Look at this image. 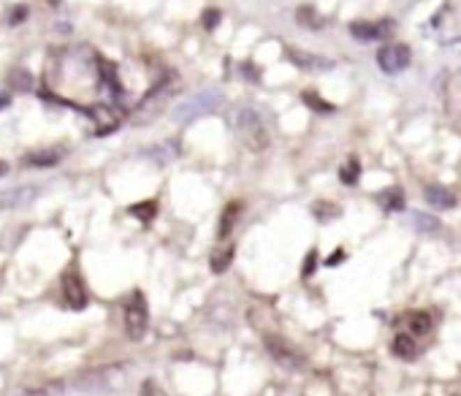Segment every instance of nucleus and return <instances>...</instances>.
I'll use <instances>...</instances> for the list:
<instances>
[{"mask_svg":"<svg viewBox=\"0 0 461 396\" xmlns=\"http://www.w3.org/2000/svg\"><path fill=\"white\" fill-rule=\"evenodd\" d=\"M236 130H239V139L247 149L264 152L269 147V130L255 109H242L236 114Z\"/></svg>","mask_w":461,"mask_h":396,"instance_id":"f257e3e1","label":"nucleus"},{"mask_svg":"<svg viewBox=\"0 0 461 396\" xmlns=\"http://www.w3.org/2000/svg\"><path fill=\"white\" fill-rule=\"evenodd\" d=\"M264 342H266V350L271 353V358H274L280 367H285V370H291V372H298V370H304V367H307L304 353L293 345V342H288L285 337L266 334V337H264Z\"/></svg>","mask_w":461,"mask_h":396,"instance_id":"f03ea898","label":"nucleus"},{"mask_svg":"<svg viewBox=\"0 0 461 396\" xmlns=\"http://www.w3.org/2000/svg\"><path fill=\"white\" fill-rule=\"evenodd\" d=\"M171 90H174V76H166L160 84H155L149 93H146V98L139 103V109H136V123L142 125L146 120H152V117H158V112L166 106V100L171 98Z\"/></svg>","mask_w":461,"mask_h":396,"instance_id":"7ed1b4c3","label":"nucleus"},{"mask_svg":"<svg viewBox=\"0 0 461 396\" xmlns=\"http://www.w3.org/2000/svg\"><path fill=\"white\" fill-rule=\"evenodd\" d=\"M146 323H149V312H146L144 294L136 291L125 304V331L130 340H142L146 334Z\"/></svg>","mask_w":461,"mask_h":396,"instance_id":"20e7f679","label":"nucleus"},{"mask_svg":"<svg viewBox=\"0 0 461 396\" xmlns=\"http://www.w3.org/2000/svg\"><path fill=\"white\" fill-rule=\"evenodd\" d=\"M410 60H413V52H410V47H405V44H388V47L377 50V66H380L386 74H399V71H405V68L410 66Z\"/></svg>","mask_w":461,"mask_h":396,"instance_id":"39448f33","label":"nucleus"},{"mask_svg":"<svg viewBox=\"0 0 461 396\" xmlns=\"http://www.w3.org/2000/svg\"><path fill=\"white\" fill-rule=\"evenodd\" d=\"M63 294L71 310H84L87 307V288H84V280L79 277L76 269L63 274Z\"/></svg>","mask_w":461,"mask_h":396,"instance_id":"423d86ee","label":"nucleus"},{"mask_svg":"<svg viewBox=\"0 0 461 396\" xmlns=\"http://www.w3.org/2000/svg\"><path fill=\"white\" fill-rule=\"evenodd\" d=\"M350 33L358 38V41H380V38H388L393 33V22H353Z\"/></svg>","mask_w":461,"mask_h":396,"instance_id":"0eeeda50","label":"nucleus"},{"mask_svg":"<svg viewBox=\"0 0 461 396\" xmlns=\"http://www.w3.org/2000/svg\"><path fill=\"white\" fill-rule=\"evenodd\" d=\"M218 103H220L218 93H204L201 98H190L188 103H182L179 112H176V117H179V120H190V117H195V114H206V112H212Z\"/></svg>","mask_w":461,"mask_h":396,"instance_id":"6e6552de","label":"nucleus"},{"mask_svg":"<svg viewBox=\"0 0 461 396\" xmlns=\"http://www.w3.org/2000/svg\"><path fill=\"white\" fill-rule=\"evenodd\" d=\"M423 196H426V201H429L434 209H453V206H456V196H453L448 188H439V185H429V188L423 190Z\"/></svg>","mask_w":461,"mask_h":396,"instance_id":"1a4fd4ad","label":"nucleus"},{"mask_svg":"<svg viewBox=\"0 0 461 396\" xmlns=\"http://www.w3.org/2000/svg\"><path fill=\"white\" fill-rule=\"evenodd\" d=\"M239 215H242V201H231V204L225 206L222 218H220V228H218L220 239H228V234L234 231V225H236V220H239Z\"/></svg>","mask_w":461,"mask_h":396,"instance_id":"9d476101","label":"nucleus"},{"mask_svg":"<svg viewBox=\"0 0 461 396\" xmlns=\"http://www.w3.org/2000/svg\"><path fill=\"white\" fill-rule=\"evenodd\" d=\"M391 350H393V356H399V358H405V361H415L418 353H421L418 345H415L413 334H396V340H393Z\"/></svg>","mask_w":461,"mask_h":396,"instance_id":"9b49d317","label":"nucleus"},{"mask_svg":"<svg viewBox=\"0 0 461 396\" xmlns=\"http://www.w3.org/2000/svg\"><path fill=\"white\" fill-rule=\"evenodd\" d=\"M231 261H234V245L231 242H225L220 250L212 252V261H209V266H212V272L215 274H222L228 266H231Z\"/></svg>","mask_w":461,"mask_h":396,"instance_id":"f8f14e48","label":"nucleus"},{"mask_svg":"<svg viewBox=\"0 0 461 396\" xmlns=\"http://www.w3.org/2000/svg\"><path fill=\"white\" fill-rule=\"evenodd\" d=\"M407 328H410V334H413V337H426V334L432 331V318H429L426 312L415 310V312L407 315Z\"/></svg>","mask_w":461,"mask_h":396,"instance_id":"ddd939ff","label":"nucleus"},{"mask_svg":"<svg viewBox=\"0 0 461 396\" xmlns=\"http://www.w3.org/2000/svg\"><path fill=\"white\" fill-rule=\"evenodd\" d=\"M128 212H130L133 218H139L142 223H149V220H155V215H158V201H155V198H146L142 204H133Z\"/></svg>","mask_w":461,"mask_h":396,"instance_id":"4468645a","label":"nucleus"},{"mask_svg":"<svg viewBox=\"0 0 461 396\" xmlns=\"http://www.w3.org/2000/svg\"><path fill=\"white\" fill-rule=\"evenodd\" d=\"M380 204H383V209H388V212H402V209H405V193H402L399 188H388V190L380 193Z\"/></svg>","mask_w":461,"mask_h":396,"instance_id":"2eb2a0df","label":"nucleus"},{"mask_svg":"<svg viewBox=\"0 0 461 396\" xmlns=\"http://www.w3.org/2000/svg\"><path fill=\"white\" fill-rule=\"evenodd\" d=\"M60 149H47V152H33L30 158H27V163L30 166H54L57 160H60Z\"/></svg>","mask_w":461,"mask_h":396,"instance_id":"dca6fc26","label":"nucleus"},{"mask_svg":"<svg viewBox=\"0 0 461 396\" xmlns=\"http://www.w3.org/2000/svg\"><path fill=\"white\" fill-rule=\"evenodd\" d=\"M301 100L310 106V109H315V112H323V114H331L334 112V103H328V100H323L320 96H317L315 90H307L304 96H301Z\"/></svg>","mask_w":461,"mask_h":396,"instance_id":"f3484780","label":"nucleus"},{"mask_svg":"<svg viewBox=\"0 0 461 396\" xmlns=\"http://www.w3.org/2000/svg\"><path fill=\"white\" fill-rule=\"evenodd\" d=\"M288 57H291L296 66L301 68H315V66H328V60H320V57H312V54H301L298 50H288Z\"/></svg>","mask_w":461,"mask_h":396,"instance_id":"a211bd4d","label":"nucleus"},{"mask_svg":"<svg viewBox=\"0 0 461 396\" xmlns=\"http://www.w3.org/2000/svg\"><path fill=\"white\" fill-rule=\"evenodd\" d=\"M358 176H361V163H358L356 158H350V160L340 169V179L345 182V185H356Z\"/></svg>","mask_w":461,"mask_h":396,"instance_id":"6ab92c4d","label":"nucleus"},{"mask_svg":"<svg viewBox=\"0 0 461 396\" xmlns=\"http://www.w3.org/2000/svg\"><path fill=\"white\" fill-rule=\"evenodd\" d=\"M8 79H11V87H14V90H27V87L33 84V76L27 74V71H22V68L11 71V76H8Z\"/></svg>","mask_w":461,"mask_h":396,"instance_id":"aec40b11","label":"nucleus"},{"mask_svg":"<svg viewBox=\"0 0 461 396\" xmlns=\"http://www.w3.org/2000/svg\"><path fill=\"white\" fill-rule=\"evenodd\" d=\"M298 22H304V25H307V27H312V30H320V25H323V20L317 17V14H315V11H312V8H310V6L298 11Z\"/></svg>","mask_w":461,"mask_h":396,"instance_id":"412c9836","label":"nucleus"},{"mask_svg":"<svg viewBox=\"0 0 461 396\" xmlns=\"http://www.w3.org/2000/svg\"><path fill=\"white\" fill-rule=\"evenodd\" d=\"M220 20H222L220 8H206V11H204V27H206V30H215V27L220 25Z\"/></svg>","mask_w":461,"mask_h":396,"instance_id":"4be33fe9","label":"nucleus"},{"mask_svg":"<svg viewBox=\"0 0 461 396\" xmlns=\"http://www.w3.org/2000/svg\"><path fill=\"white\" fill-rule=\"evenodd\" d=\"M415 223H418L421 231H437L439 228V220H434V218H426V215H415Z\"/></svg>","mask_w":461,"mask_h":396,"instance_id":"5701e85b","label":"nucleus"},{"mask_svg":"<svg viewBox=\"0 0 461 396\" xmlns=\"http://www.w3.org/2000/svg\"><path fill=\"white\" fill-rule=\"evenodd\" d=\"M315 215L320 220H328V218L340 215V209H337V206H328V204H315Z\"/></svg>","mask_w":461,"mask_h":396,"instance_id":"b1692460","label":"nucleus"},{"mask_svg":"<svg viewBox=\"0 0 461 396\" xmlns=\"http://www.w3.org/2000/svg\"><path fill=\"white\" fill-rule=\"evenodd\" d=\"M142 396H166V391L155 380H146L144 386H142Z\"/></svg>","mask_w":461,"mask_h":396,"instance_id":"393cba45","label":"nucleus"},{"mask_svg":"<svg viewBox=\"0 0 461 396\" xmlns=\"http://www.w3.org/2000/svg\"><path fill=\"white\" fill-rule=\"evenodd\" d=\"M315 261H317V252H315V250H310V255L304 258V269H301V274H304V277H310V274L315 272Z\"/></svg>","mask_w":461,"mask_h":396,"instance_id":"a878e982","label":"nucleus"},{"mask_svg":"<svg viewBox=\"0 0 461 396\" xmlns=\"http://www.w3.org/2000/svg\"><path fill=\"white\" fill-rule=\"evenodd\" d=\"M342 258H345V252H342V250H337V252H334V255L326 261V266H337V264H342Z\"/></svg>","mask_w":461,"mask_h":396,"instance_id":"bb28decb","label":"nucleus"},{"mask_svg":"<svg viewBox=\"0 0 461 396\" xmlns=\"http://www.w3.org/2000/svg\"><path fill=\"white\" fill-rule=\"evenodd\" d=\"M8 103H11V96H8V93H0V112H3Z\"/></svg>","mask_w":461,"mask_h":396,"instance_id":"cd10ccee","label":"nucleus"},{"mask_svg":"<svg viewBox=\"0 0 461 396\" xmlns=\"http://www.w3.org/2000/svg\"><path fill=\"white\" fill-rule=\"evenodd\" d=\"M6 172H8V163H6V160H0V176H6Z\"/></svg>","mask_w":461,"mask_h":396,"instance_id":"c85d7f7f","label":"nucleus"}]
</instances>
